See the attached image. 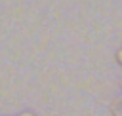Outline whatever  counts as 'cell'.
<instances>
[{"mask_svg":"<svg viewBox=\"0 0 122 116\" xmlns=\"http://www.w3.org/2000/svg\"><path fill=\"white\" fill-rule=\"evenodd\" d=\"M109 112L111 116H122V95L120 97H114L109 105Z\"/></svg>","mask_w":122,"mask_h":116,"instance_id":"cell-1","label":"cell"},{"mask_svg":"<svg viewBox=\"0 0 122 116\" xmlns=\"http://www.w3.org/2000/svg\"><path fill=\"white\" fill-rule=\"evenodd\" d=\"M114 63L122 68V48H118V49L114 51Z\"/></svg>","mask_w":122,"mask_h":116,"instance_id":"cell-2","label":"cell"},{"mask_svg":"<svg viewBox=\"0 0 122 116\" xmlns=\"http://www.w3.org/2000/svg\"><path fill=\"white\" fill-rule=\"evenodd\" d=\"M17 116H38V114H34L32 110H23V112H19Z\"/></svg>","mask_w":122,"mask_h":116,"instance_id":"cell-3","label":"cell"},{"mask_svg":"<svg viewBox=\"0 0 122 116\" xmlns=\"http://www.w3.org/2000/svg\"><path fill=\"white\" fill-rule=\"evenodd\" d=\"M118 86H120V91H122V78H120V82H118Z\"/></svg>","mask_w":122,"mask_h":116,"instance_id":"cell-4","label":"cell"}]
</instances>
